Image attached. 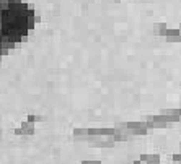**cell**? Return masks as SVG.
I'll list each match as a JSON object with an SVG mask.
<instances>
[{
	"label": "cell",
	"instance_id": "1",
	"mask_svg": "<svg viewBox=\"0 0 181 164\" xmlns=\"http://www.w3.org/2000/svg\"><path fill=\"white\" fill-rule=\"evenodd\" d=\"M34 10L23 0H0V54H5L31 33Z\"/></svg>",
	"mask_w": 181,
	"mask_h": 164
}]
</instances>
